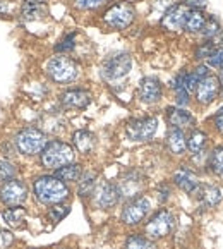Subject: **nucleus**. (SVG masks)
Wrapping results in <instances>:
<instances>
[{"label":"nucleus","instance_id":"f257e3e1","mask_svg":"<svg viewBox=\"0 0 223 249\" xmlns=\"http://www.w3.org/2000/svg\"><path fill=\"white\" fill-rule=\"evenodd\" d=\"M34 198L41 205H60L69 198L70 191L66 186V182L55 176H41L34 180Z\"/></svg>","mask_w":223,"mask_h":249},{"label":"nucleus","instance_id":"f03ea898","mask_svg":"<svg viewBox=\"0 0 223 249\" xmlns=\"http://www.w3.org/2000/svg\"><path fill=\"white\" fill-rule=\"evenodd\" d=\"M45 71H47V76L50 77L53 83H57V85L72 83L81 74L79 64H77L76 60L66 57V55L51 57L47 62V66H45Z\"/></svg>","mask_w":223,"mask_h":249},{"label":"nucleus","instance_id":"7ed1b4c3","mask_svg":"<svg viewBox=\"0 0 223 249\" xmlns=\"http://www.w3.org/2000/svg\"><path fill=\"white\" fill-rule=\"evenodd\" d=\"M74 158H76V150L64 141H50L41 151V165L51 170L72 163Z\"/></svg>","mask_w":223,"mask_h":249},{"label":"nucleus","instance_id":"20e7f679","mask_svg":"<svg viewBox=\"0 0 223 249\" xmlns=\"http://www.w3.org/2000/svg\"><path fill=\"white\" fill-rule=\"evenodd\" d=\"M16 148L22 155H38L47 146V134L38 127H24L16 134Z\"/></svg>","mask_w":223,"mask_h":249},{"label":"nucleus","instance_id":"39448f33","mask_svg":"<svg viewBox=\"0 0 223 249\" xmlns=\"http://www.w3.org/2000/svg\"><path fill=\"white\" fill-rule=\"evenodd\" d=\"M132 69V57L125 52L122 53H115L105 60L100 67V74L105 81L108 83H115L120 81L131 72Z\"/></svg>","mask_w":223,"mask_h":249},{"label":"nucleus","instance_id":"423d86ee","mask_svg":"<svg viewBox=\"0 0 223 249\" xmlns=\"http://www.w3.org/2000/svg\"><path fill=\"white\" fill-rule=\"evenodd\" d=\"M136 9L129 2H117L112 7H108L103 14V21L112 30H125L134 22Z\"/></svg>","mask_w":223,"mask_h":249},{"label":"nucleus","instance_id":"0eeeda50","mask_svg":"<svg viewBox=\"0 0 223 249\" xmlns=\"http://www.w3.org/2000/svg\"><path fill=\"white\" fill-rule=\"evenodd\" d=\"M173 229H175V215H173L170 210L163 208V210H160V212H156L148 220L144 232H146L148 237L153 241V239L167 237Z\"/></svg>","mask_w":223,"mask_h":249},{"label":"nucleus","instance_id":"6e6552de","mask_svg":"<svg viewBox=\"0 0 223 249\" xmlns=\"http://www.w3.org/2000/svg\"><path fill=\"white\" fill-rule=\"evenodd\" d=\"M158 131V119L156 117H143V119H132L125 125L129 140L136 143H144L154 138Z\"/></svg>","mask_w":223,"mask_h":249},{"label":"nucleus","instance_id":"1a4fd4ad","mask_svg":"<svg viewBox=\"0 0 223 249\" xmlns=\"http://www.w3.org/2000/svg\"><path fill=\"white\" fill-rule=\"evenodd\" d=\"M150 210H151V201L146 196H136V198L129 199L124 208H122L120 220L125 225H137L146 218Z\"/></svg>","mask_w":223,"mask_h":249},{"label":"nucleus","instance_id":"9d476101","mask_svg":"<svg viewBox=\"0 0 223 249\" xmlns=\"http://www.w3.org/2000/svg\"><path fill=\"white\" fill-rule=\"evenodd\" d=\"M93 203L100 210H110L114 208L120 201V193H119L117 184L114 182H102L93 191Z\"/></svg>","mask_w":223,"mask_h":249},{"label":"nucleus","instance_id":"9b49d317","mask_svg":"<svg viewBox=\"0 0 223 249\" xmlns=\"http://www.w3.org/2000/svg\"><path fill=\"white\" fill-rule=\"evenodd\" d=\"M28 198V186L19 179H11L0 187V199L4 205L9 206H19Z\"/></svg>","mask_w":223,"mask_h":249},{"label":"nucleus","instance_id":"f8f14e48","mask_svg":"<svg viewBox=\"0 0 223 249\" xmlns=\"http://www.w3.org/2000/svg\"><path fill=\"white\" fill-rule=\"evenodd\" d=\"M187 12H189V7H187L186 4H182V2H180V4L170 5V7L165 11L163 18H161V26H163V30H167V31L184 30Z\"/></svg>","mask_w":223,"mask_h":249},{"label":"nucleus","instance_id":"ddd939ff","mask_svg":"<svg viewBox=\"0 0 223 249\" xmlns=\"http://www.w3.org/2000/svg\"><path fill=\"white\" fill-rule=\"evenodd\" d=\"M117 187L119 193H120V198H136L144 187V176L139 170H129L122 176Z\"/></svg>","mask_w":223,"mask_h":249},{"label":"nucleus","instance_id":"4468645a","mask_svg":"<svg viewBox=\"0 0 223 249\" xmlns=\"http://www.w3.org/2000/svg\"><path fill=\"white\" fill-rule=\"evenodd\" d=\"M137 95L141 98V102L144 103H156L161 100L163 96V85L160 83L158 77L153 76H148L143 77V79L139 81V88H137Z\"/></svg>","mask_w":223,"mask_h":249},{"label":"nucleus","instance_id":"2eb2a0df","mask_svg":"<svg viewBox=\"0 0 223 249\" xmlns=\"http://www.w3.org/2000/svg\"><path fill=\"white\" fill-rule=\"evenodd\" d=\"M220 95V79L213 74H208L205 79L199 81L196 88V100L199 105H209Z\"/></svg>","mask_w":223,"mask_h":249},{"label":"nucleus","instance_id":"dca6fc26","mask_svg":"<svg viewBox=\"0 0 223 249\" xmlns=\"http://www.w3.org/2000/svg\"><path fill=\"white\" fill-rule=\"evenodd\" d=\"M59 102L62 103L64 108H76L83 110L91 103V93L83 88H70L60 93Z\"/></svg>","mask_w":223,"mask_h":249},{"label":"nucleus","instance_id":"f3484780","mask_svg":"<svg viewBox=\"0 0 223 249\" xmlns=\"http://www.w3.org/2000/svg\"><path fill=\"white\" fill-rule=\"evenodd\" d=\"M173 182H175V186L179 187V189H182L187 195L198 193V189L201 187V182H199L198 176L190 169H187V167H180L179 170H175V174H173Z\"/></svg>","mask_w":223,"mask_h":249},{"label":"nucleus","instance_id":"a211bd4d","mask_svg":"<svg viewBox=\"0 0 223 249\" xmlns=\"http://www.w3.org/2000/svg\"><path fill=\"white\" fill-rule=\"evenodd\" d=\"M167 121L173 129H189L194 125V117L190 112H187L182 107H169L167 108Z\"/></svg>","mask_w":223,"mask_h":249},{"label":"nucleus","instance_id":"6ab92c4d","mask_svg":"<svg viewBox=\"0 0 223 249\" xmlns=\"http://www.w3.org/2000/svg\"><path fill=\"white\" fill-rule=\"evenodd\" d=\"M199 199L206 208H215L220 203L223 201V189L215 184H209V186H201L198 189Z\"/></svg>","mask_w":223,"mask_h":249},{"label":"nucleus","instance_id":"aec40b11","mask_svg":"<svg viewBox=\"0 0 223 249\" xmlns=\"http://www.w3.org/2000/svg\"><path fill=\"white\" fill-rule=\"evenodd\" d=\"M72 143H74V148H76L79 153H91L93 148H95V134L89 131H86V129H81V131H76L72 134Z\"/></svg>","mask_w":223,"mask_h":249},{"label":"nucleus","instance_id":"412c9836","mask_svg":"<svg viewBox=\"0 0 223 249\" xmlns=\"http://www.w3.org/2000/svg\"><path fill=\"white\" fill-rule=\"evenodd\" d=\"M167 146L173 155H184L187 150V138L180 129H170L167 134Z\"/></svg>","mask_w":223,"mask_h":249},{"label":"nucleus","instance_id":"4be33fe9","mask_svg":"<svg viewBox=\"0 0 223 249\" xmlns=\"http://www.w3.org/2000/svg\"><path fill=\"white\" fill-rule=\"evenodd\" d=\"M206 18H208V16L203 11H199V9H189L184 30H186L187 33H201L203 26H205V22H206Z\"/></svg>","mask_w":223,"mask_h":249},{"label":"nucleus","instance_id":"5701e85b","mask_svg":"<svg viewBox=\"0 0 223 249\" xmlns=\"http://www.w3.org/2000/svg\"><path fill=\"white\" fill-rule=\"evenodd\" d=\"M22 19L24 21H36V19H41L47 16V5L40 0H33V2H26L22 5Z\"/></svg>","mask_w":223,"mask_h":249},{"label":"nucleus","instance_id":"b1692460","mask_svg":"<svg viewBox=\"0 0 223 249\" xmlns=\"http://www.w3.org/2000/svg\"><path fill=\"white\" fill-rule=\"evenodd\" d=\"M206 144H208V134L205 131H199V129H194L189 134V140H187V150L196 157V155H201L205 151Z\"/></svg>","mask_w":223,"mask_h":249},{"label":"nucleus","instance_id":"393cba45","mask_svg":"<svg viewBox=\"0 0 223 249\" xmlns=\"http://www.w3.org/2000/svg\"><path fill=\"white\" fill-rule=\"evenodd\" d=\"M83 176V169L79 163H69L64 165L60 169L55 170V177H59L62 182H76Z\"/></svg>","mask_w":223,"mask_h":249},{"label":"nucleus","instance_id":"a878e982","mask_svg":"<svg viewBox=\"0 0 223 249\" xmlns=\"http://www.w3.org/2000/svg\"><path fill=\"white\" fill-rule=\"evenodd\" d=\"M2 218L5 220L9 227H21L26 218V210L22 206H12L2 212Z\"/></svg>","mask_w":223,"mask_h":249},{"label":"nucleus","instance_id":"bb28decb","mask_svg":"<svg viewBox=\"0 0 223 249\" xmlns=\"http://www.w3.org/2000/svg\"><path fill=\"white\" fill-rule=\"evenodd\" d=\"M96 172H86L79 177V187H77V193L79 196H89L93 195V191L96 187Z\"/></svg>","mask_w":223,"mask_h":249},{"label":"nucleus","instance_id":"cd10ccee","mask_svg":"<svg viewBox=\"0 0 223 249\" xmlns=\"http://www.w3.org/2000/svg\"><path fill=\"white\" fill-rule=\"evenodd\" d=\"M125 249H154V244L150 237H143L139 234H132L125 241Z\"/></svg>","mask_w":223,"mask_h":249},{"label":"nucleus","instance_id":"c85d7f7f","mask_svg":"<svg viewBox=\"0 0 223 249\" xmlns=\"http://www.w3.org/2000/svg\"><path fill=\"white\" fill-rule=\"evenodd\" d=\"M220 31H222V28H220L218 19H216L215 16H209V18H206V22H205V26H203V30H201L203 38H205V40H211V38H215Z\"/></svg>","mask_w":223,"mask_h":249},{"label":"nucleus","instance_id":"c756f323","mask_svg":"<svg viewBox=\"0 0 223 249\" xmlns=\"http://www.w3.org/2000/svg\"><path fill=\"white\" fill-rule=\"evenodd\" d=\"M209 167H211L213 174L223 179V146L213 150L211 157H209Z\"/></svg>","mask_w":223,"mask_h":249},{"label":"nucleus","instance_id":"7c9ffc66","mask_svg":"<svg viewBox=\"0 0 223 249\" xmlns=\"http://www.w3.org/2000/svg\"><path fill=\"white\" fill-rule=\"evenodd\" d=\"M76 33H69L59 41V43L55 45V52H60V53H67V52L74 50L76 47Z\"/></svg>","mask_w":223,"mask_h":249},{"label":"nucleus","instance_id":"2f4dec72","mask_svg":"<svg viewBox=\"0 0 223 249\" xmlns=\"http://www.w3.org/2000/svg\"><path fill=\"white\" fill-rule=\"evenodd\" d=\"M69 206H64V205H57L53 206V208H50V212H48V216H50V220L53 222V224H57V222H60L62 218H66L67 215H69Z\"/></svg>","mask_w":223,"mask_h":249},{"label":"nucleus","instance_id":"473e14b6","mask_svg":"<svg viewBox=\"0 0 223 249\" xmlns=\"http://www.w3.org/2000/svg\"><path fill=\"white\" fill-rule=\"evenodd\" d=\"M16 176V167L7 160H0V180H11Z\"/></svg>","mask_w":223,"mask_h":249},{"label":"nucleus","instance_id":"72a5a7b5","mask_svg":"<svg viewBox=\"0 0 223 249\" xmlns=\"http://www.w3.org/2000/svg\"><path fill=\"white\" fill-rule=\"evenodd\" d=\"M106 0H72V4L76 9H81V11H91V9H96L100 5L105 4Z\"/></svg>","mask_w":223,"mask_h":249},{"label":"nucleus","instance_id":"f704fd0d","mask_svg":"<svg viewBox=\"0 0 223 249\" xmlns=\"http://www.w3.org/2000/svg\"><path fill=\"white\" fill-rule=\"evenodd\" d=\"M208 67H213V69H223V47L218 48V50L208 59Z\"/></svg>","mask_w":223,"mask_h":249},{"label":"nucleus","instance_id":"c9c22d12","mask_svg":"<svg viewBox=\"0 0 223 249\" xmlns=\"http://www.w3.org/2000/svg\"><path fill=\"white\" fill-rule=\"evenodd\" d=\"M213 125H215V129L220 134H223V107L213 115Z\"/></svg>","mask_w":223,"mask_h":249},{"label":"nucleus","instance_id":"e433bc0d","mask_svg":"<svg viewBox=\"0 0 223 249\" xmlns=\"http://www.w3.org/2000/svg\"><path fill=\"white\" fill-rule=\"evenodd\" d=\"M14 237H12L11 232H5V231H0V249H5L12 244Z\"/></svg>","mask_w":223,"mask_h":249},{"label":"nucleus","instance_id":"4c0bfd02","mask_svg":"<svg viewBox=\"0 0 223 249\" xmlns=\"http://www.w3.org/2000/svg\"><path fill=\"white\" fill-rule=\"evenodd\" d=\"M170 193H172V191H170V187L167 186V184H161V186L158 187V199H160L161 203H165L167 199L170 198Z\"/></svg>","mask_w":223,"mask_h":249},{"label":"nucleus","instance_id":"58836bf2","mask_svg":"<svg viewBox=\"0 0 223 249\" xmlns=\"http://www.w3.org/2000/svg\"><path fill=\"white\" fill-rule=\"evenodd\" d=\"M182 4H186L189 9H199V11H203L206 7V0H182Z\"/></svg>","mask_w":223,"mask_h":249},{"label":"nucleus","instance_id":"ea45409f","mask_svg":"<svg viewBox=\"0 0 223 249\" xmlns=\"http://www.w3.org/2000/svg\"><path fill=\"white\" fill-rule=\"evenodd\" d=\"M218 79H220V93L223 95V69H222V74L218 76Z\"/></svg>","mask_w":223,"mask_h":249}]
</instances>
